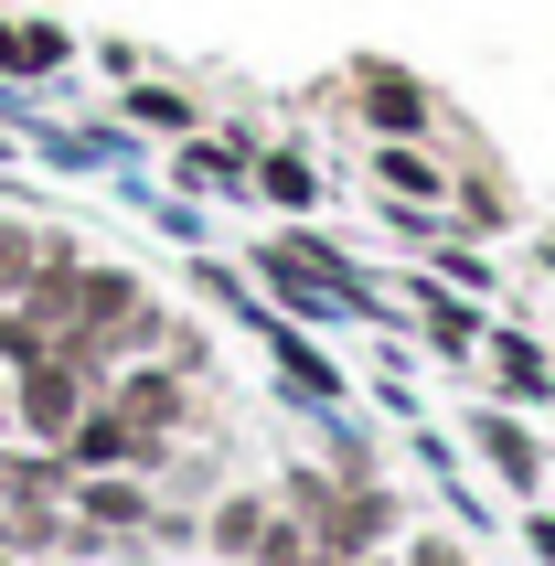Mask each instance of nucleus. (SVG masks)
<instances>
[{
    "mask_svg": "<svg viewBox=\"0 0 555 566\" xmlns=\"http://www.w3.org/2000/svg\"><path fill=\"white\" fill-rule=\"evenodd\" d=\"M107 407H118L128 428H150L160 449L192 439V428H214V417H203V375H182L171 353H139V364H118V375H107Z\"/></svg>",
    "mask_w": 555,
    "mask_h": 566,
    "instance_id": "obj_3",
    "label": "nucleus"
},
{
    "mask_svg": "<svg viewBox=\"0 0 555 566\" xmlns=\"http://www.w3.org/2000/svg\"><path fill=\"white\" fill-rule=\"evenodd\" d=\"M481 375H492V396L502 407H555V353L534 343V332H513V321H492V332H481Z\"/></svg>",
    "mask_w": 555,
    "mask_h": 566,
    "instance_id": "obj_10",
    "label": "nucleus"
},
{
    "mask_svg": "<svg viewBox=\"0 0 555 566\" xmlns=\"http://www.w3.org/2000/svg\"><path fill=\"white\" fill-rule=\"evenodd\" d=\"M353 118H364V139H438V86L385 64V54H364L353 64Z\"/></svg>",
    "mask_w": 555,
    "mask_h": 566,
    "instance_id": "obj_6",
    "label": "nucleus"
},
{
    "mask_svg": "<svg viewBox=\"0 0 555 566\" xmlns=\"http://www.w3.org/2000/svg\"><path fill=\"white\" fill-rule=\"evenodd\" d=\"M128 128H160V139H192V128H203V107H192L182 86H150V75H128Z\"/></svg>",
    "mask_w": 555,
    "mask_h": 566,
    "instance_id": "obj_15",
    "label": "nucleus"
},
{
    "mask_svg": "<svg viewBox=\"0 0 555 566\" xmlns=\"http://www.w3.org/2000/svg\"><path fill=\"white\" fill-rule=\"evenodd\" d=\"M235 321H247L256 343H268V364H278V375H289V396H300V407H342V396H353V385H342V364H332V353H321V343H310L300 321H278L268 300H247V311H235Z\"/></svg>",
    "mask_w": 555,
    "mask_h": 566,
    "instance_id": "obj_8",
    "label": "nucleus"
},
{
    "mask_svg": "<svg viewBox=\"0 0 555 566\" xmlns=\"http://www.w3.org/2000/svg\"><path fill=\"white\" fill-rule=\"evenodd\" d=\"M524 545H534V566H555V503H524Z\"/></svg>",
    "mask_w": 555,
    "mask_h": 566,
    "instance_id": "obj_18",
    "label": "nucleus"
},
{
    "mask_svg": "<svg viewBox=\"0 0 555 566\" xmlns=\"http://www.w3.org/2000/svg\"><path fill=\"white\" fill-rule=\"evenodd\" d=\"M545 353H555V343H545Z\"/></svg>",
    "mask_w": 555,
    "mask_h": 566,
    "instance_id": "obj_20",
    "label": "nucleus"
},
{
    "mask_svg": "<svg viewBox=\"0 0 555 566\" xmlns=\"http://www.w3.org/2000/svg\"><path fill=\"white\" fill-rule=\"evenodd\" d=\"M75 471H64V449H32V439H0V556H54L75 535V513H64Z\"/></svg>",
    "mask_w": 555,
    "mask_h": 566,
    "instance_id": "obj_1",
    "label": "nucleus"
},
{
    "mask_svg": "<svg viewBox=\"0 0 555 566\" xmlns=\"http://www.w3.org/2000/svg\"><path fill=\"white\" fill-rule=\"evenodd\" d=\"M406 566H481L460 535H406Z\"/></svg>",
    "mask_w": 555,
    "mask_h": 566,
    "instance_id": "obj_17",
    "label": "nucleus"
},
{
    "mask_svg": "<svg viewBox=\"0 0 555 566\" xmlns=\"http://www.w3.org/2000/svg\"><path fill=\"white\" fill-rule=\"evenodd\" d=\"M160 460H171V449H160L150 428H128L107 396H96V407L64 428V471H160Z\"/></svg>",
    "mask_w": 555,
    "mask_h": 566,
    "instance_id": "obj_9",
    "label": "nucleus"
},
{
    "mask_svg": "<svg viewBox=\"0 0 555 566\" xmlns=\"http://www.w3.org/2000/svg\"><path fill=\"white\" fill-rule=\"evenodd\" d=\"M247 192L256 203H278V214H321V160L300 150V139H256V160H247Z\"/></svg>",
    "mask_w": 555,
    "mask_h": 566,
    "instance_id": "obj_12",
    "label": "nucleus"
},
{
    "mask_svg": "<svg viewBox=\"0 0 555 566\" xmlns=\"http://www.w3.org/2000/svg\"><path fill=\"white\" fill-rule=\"evenodd\" d=\"M460 439H470V460H481V471H492L502 492H513V503H545L555 460H545V439H534V417H524V407H502V396H481Z\"/></svg>",
    "mask_w": 555,
    "mask_h": 566,
    "instance_id": "obj_4",
    "label": "nucleus"
},
{
    "mask_svg": "<svg viewBox=\"0 0 555 566\" xmlns=\"http://www.w3.org/2000/svg\"><path fill=\"white\" fill-rule=\"evenodd\" d=\"M64 513H75V535H64V545H107V535H160V481H150V471H75Z\"/></svg>",
    "mask_w": 555,
    "mask_h": 566,
    "instance_id": "obj_5",
    "label": "nucleus"
},
{
    "mask_svg": "<svg viewBox=\"0 0 555 566\" xmlns=\"http://www.w3.org/2000/svg\"><path fill=\"white\" fill-rule=\"evenodd\" d=\"M0 375H11V439H32V449H64V428L107 396V375L86 353H32V364H0Z\"/></svg>",
    "mask_w": 555,
    "mask_h": 566,
    "instance_id": "obj_2",
    "label": "nucleus"
},
{
    "mask_svg": "<svg viewBox=\"0 0 555 566\" xmlns=\"http://www.w3.org/2000/svg\"><path fill=\"white\" fill-rule=\"evenodd\" d=\"M417 256H428V279H449V289H470V300H492V256H481V247H470V235H460V224H449V235H438V247H417Z\"/></svg>",
    "mask_w": 555,
    "mask_h": 566,
    "instance_id": "obj_16",
    "label": "nucleus"
},
{
    "mask_svg": "<svg viewBox=\"0 0 555 566\" xmlns=\"http://www.w3.org/2000/svg\"><path fill=\"white\" fill-rule=\"evenodd\" d=\"M268 513H278L268 481H235V492H214V513H203V545H214L224 566H247V556H256V535H268Z\"/></svg>",
    "mask_w": 555,
    "mask_h": 566,
    "instance_id": "obj_13",
    "label": "nucleus"
},
{
    "mask_svg": "<svg viewBox=\"0 0 555 566\" xmlns=\"http://www.w3.org/2000/svg\"><path fill=\"white\" fill-rule=\"evenodd\" d=\"M54 256H75V235H54V224H22V214H0V300H22Z\"/></svg>",
    "mask_w": 555,
    "mask_h": 566,
    "instance_id": "obj_14",
    "label": "nucleus"
},
{
    "mask_svg": "<svg viewBox=\"0 0 555 566\" xmlns=\"http://www.w3.org/2000/svg\"><path fill=\"white\" fill-rule=\"evenodd\" d=\"M406 321H417V343H428V353H449V364H481L492 300H470V289L428 279V268H406Z\"/></svg>",
    "mask_w": 555,
    "mask_h": 566,
    "instance_id": "obj_7",
    "label": "nucleus"
},
{
    "mask_svg": "<svg viewBox=\"0 0 555 566\" xmlns=\"http://www.w3.org/2000/svg\"><path fill=\"white\" fill-rule=\"evenodd\" d=\"M64 64H75V32H64V22L0 11V86H54Z\"/></svg>",
    "mask_w": 555,
    "mask_h": 566,
    "instance_id": "obj_11",
    "label": "nucleus"
},
{
    "mask_svg": "<svg viewBox=\"0 0 555 566\" xmlns=\"http://www.w3.org/2000/svg\"><path fill=\"white\" fill-rule=\"evenodd\" d=\"M534 268H545V279H555V235H534Z\"/></svg>",
    "mask_w": 555,
    "mask_h": 566,
    "instance_id": "obj_19",
    "label": "nucleus"
}]
</instances>
